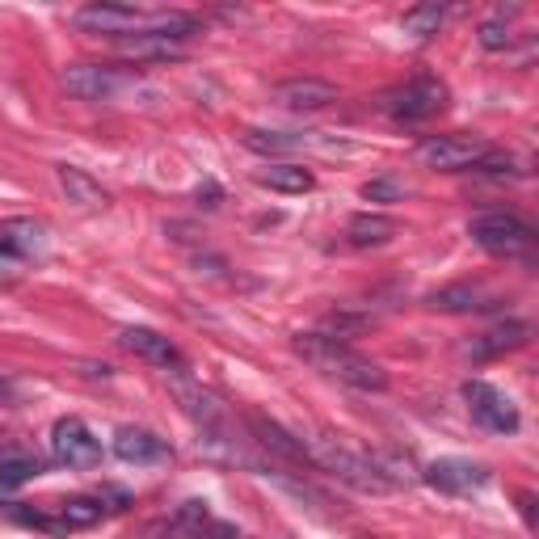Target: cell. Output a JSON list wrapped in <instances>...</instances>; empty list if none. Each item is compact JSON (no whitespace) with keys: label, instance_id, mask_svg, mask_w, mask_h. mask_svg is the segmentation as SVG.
<instances>
[{"label":"cell","instance_id":"32","mask_svg":"<svg viewBox=\"0 0 539 539\" xmlns=\"http://www.w3.org/2000/svg\"><path fill=\"white\" fill-rule=\"evenodd\" d=\"M97 502H102V510H114V514H118V510H127V506H131V493H127V489L106 485L102 493H97Z\"/></svg>","mask_w":539,"mask_h":539},{"label":"cell","instance_id":"10","mask_svg":"<svg viewBox=\"0 0 539 539\" xmlns=\"http://www.w3.org/2000/svg\"><path fill=\"white\" fill-rule=\"evenodd\" d=\"M426 485L438 489V493H476L489 485V468L485 464H472V459H459V455H447V459H434L426 468Z\"/></svg>","mask_w":539,"mask_h":539},{"label":"cell","instance_id":"18","mask_svg":"<svg viewBox=\"0 0 539 539\" xmlns=\"http://www.w3.org/2000/svg\"><path fill=\"white\" fill-rule=\"evenodd\" d=\"M55 177H59V186H64L68 203H76V207H85V211H102V207L110 203V194L102 190V182H93V177H89L85 169H76V165H59V169H55Z\"/></svg>","mask_w":539,"mask_h":539},{"label":"cell","instance_id":"28","mask_svg":"<svg viewBox=\"0 0 539 539\" xmlns=\"http://www.w3.org/2000/svg\"><path fill=\"white\" fill-rule=\"evenodd\" d=\"M514 13H518V5H514L510 13L502 9L497 17H489V22H481L476 38H481V47H485V51H506V47H510V38H514V34H510V17H514Z\"/></svg>","mask_w":539,"mask_h":539},{"label":"cell","instance_id":"3","mask_svg":"<svg viewBox=\"0 0 539 539\" xmlns=\"http://www.w3.org/2000/svg\"><path fill=\"white\" fill-rule=\"evenodd\" d=\"M468 236L481 245L489 257H527L535 249V228L527 219H518L514 211H489L476 215Z\"/></svg>","mask_w":539,"mask_h":539},{"label":"cell","instance_id":"22","mask_svg":"<svg viewBox=\"0 0 539 539\" xmlns=\"http://www.w3.org/2000/svg\"><path fill=\"white\" fill-rule=\"evenodd\" d=\"M38 472H43V464H38V455H30V451H13V447L0 451V489H17V485H26V481H34Z\"/></svg>","mask_w":539,"mask_h":539},{"label":"cell","instance_id":"7","mask_svg":"<svg viewBox=\"0 0 539 539\" xmlns=\"http://www.w3.org/2000/svg\"><path fill=\"white\" fill-rule=\"evenodd\" d=\"M72 26L85 30V34L131 38V30H135V34H148L152 13L135 9V5H114V0H93V5H85V9L72 13Z\"/></svg>","mask_w":539,"mask_h":539},{"label":"cell","instance_id":"33","mask_svg":"<svg viewBox=\"0 0 539 539\" xmlns=\"http://www.w3.org/2000/svg\"><path fill=\"white\" fill-rule=\"evenodd\" d=\"M198 203H203L207 211H215L219 203H224V194H219V186H215V182H203V186H198Z\"/></svg>","mask_w":539,"mask_h":539},{"label":"cell","instance_id":"36","mask_svg":"<svg viewBox=\"0 0 539 539\" xmlns=\"http://www.w3.org/2000/svg\"><path fill=\"white\" fill-rule=\"evenodd\" d=\"M518 506H523V518H527V527H535V514H531V493H523V497H518Z\"/></svg>","mask_w":539,"mask_h":539},{"label":"cell","instance_id":"27","mask_svg":"<svg viewBox=\"0 0 539 539\" xmlns=\"http://www.w3.org/2000/svg\"><path fill=\"white\" fill-rule=\"evenodd\" d=\"M325 337H337V342H346V337H358V333H367L375 329L371 316H358V312H329L325 321H321Z\"/></svg>","mask_w":539,"mask_h":539},{"label":"cell","instance_id":"4","mask_svg":"<svg viewBox=\"0 0 539 539\" xmlns=\"http://www.w3.org/2000/svg\"><path fill=\"white\" fill-rule=\"evenodd\" d=\"M443 106H447V85L438 81V76H413L409 85L392 89V93L384 97L388 118H392V123H401V127L426 123V118H434Z\"/></svg>","mask_w":539,"mask_h":539},{"label":"cell","instance_id":"11","mask_svg":"<svg viewBox=\"0 0 539 539\" xmlns=\"http://www.w3.org/2000/svg\"><path fill=\"white\" fill-rule=\"evenodd\" d=\"M337 85L321 81V76H291V81H278L274 85V102L287 106V110H325L337 102Z\"/></svg>","mask_w":539,"mask_h":539},{"label":"cell","instance_id":"25","mask_svg":"<svg viewBox=\"0 0 539 539\" xmlns=\"http://www.w3.org/2000/svg\"><path fill=\"white\" fill-rule=\"evenodd\" d=\"M447 22V9L438 5V0H430V5H417V9H409L405 13V34H413V38H434L438 34V26Z\"/></svg>","mask_w":539,"mask_h":539},{"label":"cell","instance_id":"12","mask_svg":"<svg viewBox=\"0 0 539 539\" xmlns=\"http://www.w3.org/2000/svg\"><path fill=\"white\" fill-rule=\"evenodd\" d=\"M118 342H123V350H131L135 358H144V363L152 367H173V371H186L182 367V354H177V346L169 342V337H161L156 329H144V325H131L118 333Z\"/></svg>","mask_w":539,"mask_h":539},{"label":"cell","instance_id":"21","mask_svg":"<svg viewBox=\"0 0 539 539\" xmlns=\"http://www.w3.org/2000/svg\"><path fill=\"white\" fill-rule=\"evenodd\" d=\"M257 186H266L274 194H308L316 186V177L304 165H270L257 173Z\"/></svg>","mask_w":539,"mask_h":539},{"label":"cell","instance_id":"23","mask_svg":"<svg viewBox=\"0 0 539 539\" xmlns=\"http://www.w3.org/2000/svg\"><path fill=\"white\" fill-rule=\"evenodd\" d=\"M304 144H312L308 135L295 131H245V148L257 156H283V152H299Z\"/></svg>","mask_w":539,"mask_h":539},{"label":"cell","instance_id":"14","mask_svg":"<svg viewBox=\"0 0 539 539\" xmlns=\"http://www.w3.org/2000/svg\"><path fill=\"white\" fill-rule=\"evenodd\" d=\"M47 249V228L38 219H5L0 224V257H13V262H26Z\"/></svg>","mask_w":539,"mask_h":539},{"label":"cell","instance_id":"31","mask_svg":"<svg viewBox=\"0 0 539 539\" xmlns=\"http://www.w3.org/2000/svg\"><path fill=\"white\" fill-rule=\"evenodd\" d=\"M207 518H211L207 502H186L182 510H177V518H173V523L182 527V531H190V535H198V531L207 527Z\"/></svg>","mask_w":539,"mask_h":539},{"label":"cell","instance_id":"29","mask_svg":"<svg viewBox=\"0 0 539 539\" xmlns=\"http://www.w3.org/2000/svg\"><path fill=\"white\" fill-rule=\"evenodd\" d=\"M476 173L493 177V182H518V177H527V169L514 165V156H502V152H489L481 165H476Z\"/></svg>","mask_w":539,"mask_h":539},{"label":"cell","instance_id":"15","mask_svg":"<svg viewBox=\"0 0 539 539\" xmlns=\"http://www.w3.org/2000/svg\"><path fill=\"white\" fill-rule=\"evenodd\" d=\"M249 430L257 434V443H262L266 451H274L278 459H287V464H308V451H304V438L283 430L278 422H270V417L262 413H249Z\"/></svg>","mask_w":539,"mask_h":539},{"label":"cell","instance_id":"20","mask_svg":"<svg viewBox=\"0 0 539 539\" xmlns=\"http://www.w3.org/2000/svg\"><path fill=\"white\" fill-rule=\"evenodd\" d=\"M118 55L165 64V59H182V43H177V38H165V34H135V38H118Z\"/></svg>","mask_w":539,"mask_h":539},{"label":"cell","instance_id":"34","mask_svg":"<svg viewBox=\"0 0 539 539\" xmlns=\"http://www.w3.org/2000/svg\"><path fill=\"white\" fill-rule=\"evenodd\" d=\"M190 539H236V531H232L228 523H211V531H198V535H190Z\"/></svg>","mask_w":539,"mask_h":539},{"label":"cell","instance_id":"8","mask_svg":"<svg viewBox=\"0 0 539 539\" xmlns=\"http://www.w3.org/2000/svg\"><path fill=\"white\" fill-rule=\"evenodd\" d=\"M464 401H468L472 417L485 430H493V434H514L518 430L514 401H510L506 392H497L493 384H485V379H468V384H464Z\"/></svg>","mask_w":539,"mask_h":539},{"label":"cell","instance_id":"35","mask_svg":"<svg viewBox=\"0 0 539 539\" xmlns=\"http://www.w3.org/2000/svg\"><path fill=\"white\" fill-rule=\"evenodd\" d=\"M13 396H17V388L9 384V379H5V375H0V405H9V401H13Z\"/></svg>","mask_w":539,"mask_h":539},{"label":"cell","instance_id":"2","mask_svg":"<svg viewBox=\"0 0 539 539\" xmlns=\"http://www.w3.org/2000/svg\"><path fill=\"white\" fill-rule=\"evenodd\" d=\"M304 451H308V464L325 468L329 476H337V481H346L350 489L358 493H388V476L379 472L367 455H358L350 447H342L337 438L321 434V438H304Z\"/></svg>","mask_w":539,"mask_h":539},{"label":"cell","instance_id":"5","mask_svg":"<svg viewBox=\"0 0 539 539\" xmlns=\"http://www.w3.org/2000/svg\"><path fill=\"white\" fill-rule=\"evenodd\" d=\"M139 81L123 68L110 64H68L64 68V89L81 102H118L127 89H135Z\"/></svg>","mask_w":539,"mask_h":539},{"label":"cell","instance_id":"30","mask_svg":"<svg viewBox=\"0 0 539 539\" xmlns=\"http://www.w3.org/2000/svg\"><path fill=\"white\" fill-rule=\"evenodd\" d=\"M363 198H371V203H401L405 182H396V177H375V182L363 186Z\"/></svg>","mask_w":539,"mask_h":539},{"label":"cell","instance_id":"17","mask_svg":"<svg viewBox=\"0 0 539 539\" xmlns=\"http://www.w3.org/2000/svg\"><path fill=\"white\" fill-rule=\"evenodd\" d=\"M527 337H531L527 321H502V325H493L489 333L476 337V342L468 346V354L472 358H497V354H510L518 346H527Z\"/></svg>","mask_w":539,"mask_h":539},{"label":"cell","instance_id":"1","mask_svg":"<svg viewBox=\"0 0 539 539\" xmlns=\"http://www.w3.org/2000/svg\"><path fill=\"white\" fill-rule=\"evenodd\" d=\"M295 354H304L316 371L342 379V384H350V388H358V392H384V388H388L384 367H375L371 358H363L358 350H350L346 342H337V337L299 333V337H295Z\"/></svg>","mask_w":539,"mask_h":539},{"label":"cell","instance_id":"6","mask_svg":"<svg viewBox=\"0 0 539 539\" xmlns=\"http://www.w3.org/2000/svg\"><path fill=\"white\" fill-rule=\"evenodd\" d=\"M493 148L476 135H426L417 144V161L426 169H443V173H459V169H476Z\"/></svg>","mask_w":539,"mask_h":539},{"label":"cell","instance_id":"19","mask_svg":"<svg viewBox=\"0 0 539 539\" xmlns=\"http://www.w3.org/2000/svg\"><path fill=\"white\" fill-rule=\"evenodd\" d=\"M426 304H430L434 312H485V308L497 304V299H493L485 287H476V283H455V287L434 291Z\"/></svg>","mask_w":539,"mask_h":539},{"label":"cell","instance_id":"13","mask_svg":"<svg viewBox=\"0 0 539 539\" xmlns=\"http://www.w3.org/2000/svg\"><path fill=\"white\" fill-rule=\"evenodd\" d=\"M114 455L123 464H165V459H173L165 438H156L152 430H139V426H123L114 434Z\"/></svg>","mask_w":539,"mask_h":539},{"label":"cell","instance_id":"9","mask_svg":"<svg viewBox=\"0 0 539 539\" xmlns=\"http://www.w3.org/2000/svg\"><path fill=\"white\" fill-rule=\"evenodd\" d=\"M51 455L64 468H93L97 459H102V443H97L81 417H59L51 430Z\"/></svg>","mask_w":539,"mask_h":539},{"label":"cell","instance_id":"24","mask_svg":"<svg viewBox=\"0 0 539 539\" xmlns=\"http://www.w3.org/2000/svg\"><path fill=\"white\" fill-rule=\"evenodd\" d=\"M102 502L97 497H68L64 506H59V523H64L68 531H85L93 523H102Z\"/></svg>","mask_w":539,"mask_h":539},{"label":"cell","instance_id":"26","mask_svg":"<svg viewBox=\"0 0 539 539\" xmlns=\"http://www.w3.org/2000/svg\"><path fill=\"white\" fill-rule=\"evenodd\" d=\"M5 514L13 518V523H22V527H34V531H47V535H68V527L59 523V514H47V510H34L26 502H9Z\"/></svg>","mask_w":539,"mask_h":539},{"label":"cell","instance_id":"16","mask_svg":"<svg viewBox=\"0 0 539 539\" xmlns=\"http://www.w3.org/2000/svg\"><path fill=\"white\" fill-rule=\"evenodd\" d=\"M396 219L392 215H375V211H363V215H354L350 224H346V241L354 249H384L396 241Z\"/></svg>","mask_w":539,"mask_h":539}]
</instances>
